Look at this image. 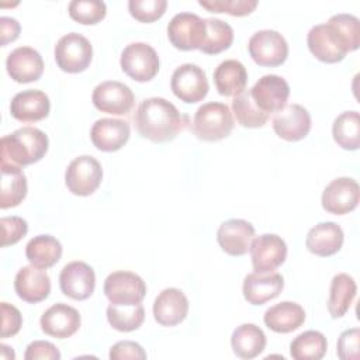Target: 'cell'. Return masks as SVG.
<instances>
[{"instance_id":"obj_1","label":"cell","mask_w":360,"mask_h":360,"mask_svg":"<svg viewBox=\"0 0 360 360\" xmlns=\"http://www.w3.org/2000/svg\"><path fill=\"white\" fill-rule=\"evenodd\" d=\"M309 52L321 62L338 63L359 49L360 21L352 14H335L328 22L314 25L307 35Z\"/></svg>"},{"instance_id":"obj_2","label":"cell","mask_w":360,"mask_h":360,"mask_svg":"<svg viewBox=\"0 0 360 360\" xmlns=\"http://www.w3.org/2000/svg\"><path fill=\"white\" fill-rule=\"evenodd\" d=\"M142 138L156 143L173 141L188 125V115L162 97H149L139 103L134 115Z\"/></svg>"},{"instance_id":"obj_3","label":"cell","mask_w":360,"mask_h":360,"mask_svg":"<svg viewBox=\"0 0 360 360\" xmlns=\"http://www.w3.org/2000/svg\"><path fill=\"white\" fill-rule=\"evenodd\" d=\"M48 136L35 127H22L0 141V166L24 167L39 162L48 152Z\"/></svg>"},{"instance_id":"obj_4","label":"cell","mask_w":360,"mask_h":360,"mask_svg":"<svg viewBox=\"0 0 360 360\" xmlns=\"http://www.w3.org/2000/svg\"><path fill=\"white\" fill-rule=\"evenodd\" d=\"M233 117L224 103L210 101L198 107L193 117L191 131L204 142H217L226 138L233 129Z\"/></svg>"},{"instance_id":"obj_5","label":"cell","mask_w":360,"mask_h":360,"mask_svg":"<svg viewBox=\"0 0 360 360\" xmlns=\"http://www.w3.org/2000/svg\"><path fill=\"white\" fill-rule=\"evenodd\" d=\"M53 55L60 70L66 73H80L86 70L91 62L93 46L84 35L69 32L59 38Z\"/></svg>"},{"instance_id":"obj_6","label":"cell","mask_w":360,"mask_h":360,"mask_svg":"<svg viewBox=\"0 0 360 360\" xmlns=\"http://www.w3.org/2000/svg\"><path fill=\"white\" fill-rule=\"evenodd\" d=\"M120 65L128 77L143 83L152 80L158 75L159 56L149 44L132 42L124 48Z\"/></svg>"},{"instance_id":"obj_7","label":"cell","mask_w":360,"mask_h":360,"mask_svg":"<svg viewBox=\"0 0 360 360\" xmlns=\"http://www.w3.org/2000/svg\"><path fill=\"white\" fill-rule=\"evenodd\" d=\"M103 180V167L100 162L89 155L75 158L66 167L65 184L68 190L80 197L93 194Z\"/></svg>"},{"instance_id":"obj_8","label":"cell","mask_w":360,"mask_h":360,"mask_svg":"<svg viewBox=\"0 0 360 360\" xmlns=\"http://www.w3.org/2000/svg\"><path fill=\"white\" fill-rule=\"evenodd\" d=\"M205 18L194 13H179L167 24L169 41L180 51L200 49L205 41Z\"/></svg>"},{"instance_id":"obj_9","label":"cell","mask_w":360,"mask_h":360,"mask_svg":"<svg viewBox=\"0 0 360 360\" xmlns=\"http://www.w3.org/2000/svg\"><path fill=\"white\" fill-rule=\"evenodd\" d=\"M250 58L259 66L276 68L285 62L288 56V44L285 38L274 30L256 31L248 44Z\"/></svg>"},{"instance_id":"obj_10","label":"cell","mask_w":360,"mask_h":360,"mask_svg":"<svg viewBox=\"0 0 360 360\" xmlns=\"http://www.w3.org/2000/svg\"><path fill=\"white\" fill-rule=\"evenodd\" d=\"M170 89L180 101L194 104L205 98L210 84L205 72L200 66L184 63L174 69L170 79Z\"/></svg>"},{"instance_id":"obj_11","label":"cell","mask_w":360,"mask_h":360,"mask_svg":"<svg viewBox=\"0 0 360 360\" xmlns=\"http://www.w3.org/2000/svg\"><path fill=\"white\" fill-rule=\"evenodd\" d=\"M104 294L111 304L134 305L142 302L146 295V284L132 271H112L104 280Z\"/></svg>"},{"instance_id":"obj_12","label":"cell","mask_w":360,"mask_h":360,"mask_svg":"<svg viewBox=\"0 0 360 360\" xmlns=\"http://www.w3.org/2000/svg\"><path fill=\"white\" fill-rule=\"evenodd\" d=\"M91 101L93 105L101 112L125 115L132 110L135 96L127 84L117 80H107L94 87Z\"/></svg>"},{"instance_id":"obj_13","label":"cell","mask_w":360,"mask_h":360,"mask_svg":"<svg viewBox=\"0 0 360 360\" xmlns=\"http://www.w3.org/2000/svg\"><path fill=\"white\" fill-rule=\"evenodd\" d=\"M249 252L255 271L270 273L285 262L287 245L276 233H263L252 239Z\"/></svg>"},{"instance_id":"obj_14","label":"cell","mask_w":360,"mask_h":360,"mask_svg":"<svg viewBox=\"0 0 360 360\" xmlns=\"http://www.w3.org/2000/svg\"><path fill=\"white\" fill-rule=\"evenodd\" d=\"M360 198V188L352 177L333 179L322 193V207L326 212L335 215H345L352 212Z\"/></svg>"},{"instance_id":"obj_15","label":"cell","mask_w":360,"mask_h":360,"mask_svg":"<svg viewBox=\"0 0 360 360\" xmlns=\"http://www.w3.org/2000/svg\"><path fill=\"white\" fill-rule=\"evenodd\" d=\"M249 90L256 105L269 115L283 110L290 97L288 83L277 75L262 76Z\"/></svg>"},{"instance_id":"obj_16","label":"cell","mask_w":360,"mask_h":360,"mask_svg":"<svg viewBox=\"0 0 360 360\" xmlns=\"http://www.w3.org/2000/svg\"><path fill=\"white\" fill-rule=\"evenodd\" d=\"M60 291L76 301L87 300L96 287V274L91 266L84 262L68 263L59 274Z\"/></svg>"},{"instance_id":"obj_17","label":"cell","mask_w":360,"mask_h":360,"mask_svg":"<svg viewBox=\"0 0 360 360\" xmlns=\"http://www.w3.org/2000/svg\"><path fill=\"white\" fill-rule=\"evenodd\" d=\"M273 129L284 141H301L311 131V115L302 105L288 104L274 114Z\"/></svg>"},{"instance_id":"obj_18","label":"cell","mask_w":360,"mask_h":360,"mask_svg":"<svg viewBox=\"0 0 360 360\" xmlns=\"http://www.w3.org/2000/svg\"><path fill=\"white\" fill-rule=\"evenodd\" d=\"M39 323L45 335L58 339H66L79 330L82 318L76 308L63 302H58L42 314Z\"/></svg>"},{"instance_id":"obj_19","label":"cell","mask_w":360,"mask_h":360,"mask_svg":"<svg viewBox=\"0 0 360 360\" xmlns=\"http://www.w3.org/2000/svg\"><path fill=\"white\" fill-rule=\"evenodd\" d=\"M6 69L14 82L30 83L42 76L44 60L37 49L31 46H18L8 53Z\"/></svg>"},{"instance_id":"obj_20","label":"cell","mask_w":360,"mask_h":360,"mask_svg":"<svg viewBox=\"0 0 360 360\" xmlns=\"http://www.w3.org/2000/svg\"><path fill=\"white\" fill-rule=\"evenodd\" d=\"M255 236V226L239 218L222 222L217 231V242L229 256H243L248 253Z\"/></svg>"},{"instance_id":"obj_21","label":"cell","mask_w":360,"mask_h":360,"mask_svg":"<svg viewBox=\"0 0 360 360\" xmlns=\"http://www.w3.org/2000/svg\"><path fill=\"white\" fill-rule=\"evenodd\" d=\"M153 318L162 326H176L188 314V300L179 288L169 287L159 292L153 302Z\"/></svg>"},{"instance_id":"obj_22","label":"cell","mask_w":360,"mask_h":360,"mask_svg":"<svg viewBox=\"0 0 360 360\" xmlns=\"http://www.w3.org/2000/svg\"><path fill=\"white\" fill-rule=\"evenodd\" d=\"M14 290L22 301L37 304L48 298L51 292V278L44 269L32 264L24 266L15 274Z\"/></svg>"},{"instance_id":"obj_23","label":"cell","mask_w":360,"mask_h":360,"mask_svg":"<svg viewBox=\"0 0 360 360\" xmlns=\"http://www.w3.org/2000/svg\"><path fill=\"white\" fill-rule=\"evenodd\" d=\"M129 124L118 118L97 120L90 131L93 145L101 152L120 150L129 139Z\"/></svg>"},{"instance_id":"obj_24","label":"cell","mask_w":360,"mask_h":360,"mask_svg":"<svg viewBox=\"0 0 360 360\" xmlns=\"http://www.w3.org/2000/svg\"><path fill=\"white\" fill-rule=\"evenodd\" d=\"M284 288V278L280 273H257L248 274L243 280V297L252 305H263L274 300Z\"/></svg>"},{"instance_id":"obj_25","label":"cell","mask_w":360,"mask_h":360,"mask_svg":"<svg viewBox=\"0 0 360 360\" xmlns=\"http://www.w3.org/2000/svg\"><path fill=\"white\" fill-rule=\"evenodd\" d=\"M49 97L41 90H24L17 93L10 103L11 115L21 122H37L48 117Z\"/></svg>"},{"instance_id":"obj_26","label":"cell","mask_w":360,"mask_h":360,"mask_svg":"<svg viewBox=\"0 0 360 360\" xmlns=\"http://www.w3.org/2000/svg\"><path fill=\"white\" fill-rule=\"evenodd\" d=\"M343 239V231L336 222H319L308 231L305 246L311 253L321 257H328L340 250Z\"/></svg>"},{"instance_id":"obj_27","label":"cell","mask_w":360,"mask_h":360,"mask_svg":"<svg viewBox=\"0 0 360 360\" xmlns=\"http://www.w3.org/2000/svg\"><path fill=\"white\" fill-rule=\"evenodd\" d=\"M266 326L276 333H290L305 321L304 308L292 301H283L270 307L263 316Z\"/></svg>"},{"instance_id":"obj_28","label":"cell","mask_w":360,"mask_h":360,"mask_svg":"<svg viewBox=\"0 0 360 360\" xmlns=\"http://www.w3.org/2000/svg\"><path fill=\"white\" fill-rule=\"evenodd\" d=\"M214 83L221 96L236 97L246 90V68L236 59H226L217 66L214 72Z\"/></svg>"},{"instance_id":"obj_29","label":"cell","mask_w":360,"mask_h":360,"mask_svg":"<svg viewBox=\"0 0 360 360\" xmlns=\"http://www.w3.org/2000/svg\"><path fill=\"white\" fill-rule=\"evenodd\" d=\"M266 342L264 332L255 323L239 325L231 336L233 353L245 360L257 357L264 350Z\"/></svg>"},{"instance_id":"obj_30","label":"cell","mask_w":360,"mask_h":360,"mask_svg":"<svg viewBox=\"0 0 360 360\" xmlns=\"http://www.w3.org/2000/svg\"><path fill=\"white\" fill-rule=\"evenodd\" d=\"M357 294V285L352 276L347 273H338L333 276L329 288L328 311L332 318H342L352 307Z\"/></svg>"},{"instance_id":"obj_31","label":"cell","mask_w":360,"mask_h":360,"mask_svg":"<svg viewBox=\"0 0 360 360\" xmlns=\"http://www.w3.org/2000/svg\"><path fill=\"white\" fill-rule=\"evenodd\" d=\"M28 262L39 269L55 266L62 256V245L52 235H37L25 246Z\"/></svg>"},{"instance_id":"obj_32","label":"cell","mask_w":360,"mask_h":360,"mask_svg":"<svg viewBox=\"0 0 360 360\" xmlns=\"http://www.w3.org/2000/svg\"><path fill=\"white\" fill-rule=\"evenodd\" d=\"M0 208L17 207L27 195V177L21 167H1Z\"/></svg>"},{"instance_id":"obj_33","label":"cell","mask_w":360,"mask_h":360,"mask_svg":"<svg viewBox=\"0 0 360 360\" xmlns=\"http://www.w3.org/2000/svg\"><path fill=\"white\" fill-rule=\"evenodd\" d=\"M335 142L346 150H357L360 146V117L357 111H345L332 125Z\"/></svg>"},{"instance_id":"obj_34","label":"cell","mask_w":360,"mask_h":360,"mask_svg":"<svg viewBox=\"0 0 360 360\" xmlns=\"http://www.w3.org/2000/svg\"><path fill=\"white\" fill-rule=\"evenodd\" d=\"M326 350V338L318 330L302 332L290 343V354L295 360H321Z\"/></svg>"},{"instance_id":"obj_35","label":"cell","mask_w":360,"mask_h":360,"mask_svg":"<svg viewBox=\"0 0 360 360\" xmlns=\"http://www.w3.org/2000/svg\"><path fill=\"white\" fill-rule=\"evenodd\" d=\"M232 112L236 122L245 128H260L270 118L269 114L263 112L250 96V90H245L232 100Z\"/></svg>"},{"instance_id":"obj_36","label":"cell","mask_w":360,"mask_h":360,"mask_svg":"<svg viewBox=\"0 0 360 360\" xmlns=\"http://www.w3.org/2000/svg\"><path fill=\"white\" fill-rule=\"evenodd\" d=\"M107 321L108 323L120 332L136 330L145 321L143 305H115L110 304L107 307Z\"/></svg>"},{"instance_id":"obj_37","label":"cell","mask_w":360,"mask_h":360,"mask_svg":"<svg viewBox=\"0 0 360 360\" xmlns=\"http://www.w3.org/2000/svg\"><path fill=\"white\" fill-rule=\"evenodd\" d=\"M207 35L200 51L207 55H217L226 51L233 42L232 27L219 18H205Z\"/></svg>"},{"instance_id":"obj_38","label":"cell","mask_w":360,"mask_h":360,"mask_svg":"<svg viewBox=\"0 0 360 360\" xmlns=\"http://www.w3.org/2000/svg\"><path fill=\"white\" fill-rule=\"evenodd\" d=\"M68 10L72 20L84 25L97 24L107 14V6L100 0H73L69 3Z\"/></svg>"},{"instance_id":"obj_39","label":"cell","mask_w":360,"mask_h":360,"mask_svg":"<svg viewBox=\"0 0 360 360\" xmlns=\"http://www.w3.org/2000/svg\"><path fill=\"white\" fill-rule=\"evenodd\" d=\"M198 4L211 13H226L235 17L249 15L256 7V0H198Z\"/></svg>"},{"instance_id":"obj_40","label":"cell","mask_w":360,"mask_h":360,"mask_svg":"<svg viewBox=\"0 0 360 360\" xmlns=\"http://www.w3.org/2000/svg\"><path fill=\"white\" fill-rule=\"evenodd\" d=\"M167 7L166 0H129V14L141 22H153L159 20Z\"/></svg>"},{"instance_id":"obj_41","label":"cell","mask_w":360,"mask_h":360,"mask_svg":"<svg viewBox=\"0 0 360 360\" xmlns=\"http://www.w3.org/2000/svg\"><path fill=\"white\" fill-rule=\"evenodd\" d=\"M1 226V248L17 243L28 232V224L21 217H3L0 219Z\"/></svg>"},{"instance_id":"obj_42","label":"cell","mask_w":360,"mask_h":360,"mask_svg":"<svg viewBox=\"0 0 360 360\" xmlns=\"http://www.w3.org/2000/svg\"><path fill=\"white\" fill-rule=\"evenodd\" d=\"M359 346H360V329L359 328L346 329L345 332L340 333L338 339V346H336L338 357L342 360H357L360 356Z\"/></svg>"},{"instance_id":"obj_43","label":"cell","mask_w":360,"mask_h":360,"mask_svg":"<svg viewBox=\"0 0 360 360\" xmlns=\"http://www.w3.org/2000/svg\"><path fill=\"white\" fill-rule=\"evenodd\" d=\"M1 332L0 336L3 339L14 336L20 332L22 325V316L21 312L7 302H1Z\"/></svg>"},{"instance_id":"obj_44","label":"cell","mask_w":360,"mask_h":360,"mask_svg":"<svg viewBox=\"0 0 360 360\" xmlns=\"http://www.w3.org/2000/svg\"><path fill=\"white\" fill-rule=\"evenodd\" d=\"M24 359L25 360H59L60 352L51 342L34 340L27 346Z\"/></svg>"},{"instance_id":"obj_45","label":"cell","mask_w":360,"mask_h":360,"mask_svg":"<svg viewBox=\"0 0 360 360\" xmlns=\"http://www.w3.org/2000/svg\"><path fill=\"white\" fill-rule=\"evenodd\" d=\"M111 360H125V359H146V352L143 347L132 340H121L111 346L110 349Z\"/></svg>"},{"instance_id":"obj_46","label":"cell","mask_w":360,"mask_h":360,"mask_svg":"<svg viewBox=\"0 0 360 360\" xmlns=\"http://www.w3.org/2000/svg\"><path fill=\"white\" fill-rule=\"evenodd\" d=\"M20 22L13 17H0V35L1 46H6L8 42H13L20 35Z\"/></svg>"},{"instance_id":"obj_47","label":"cell","mask_w":360,"mask_h":360,"mask_svg":"<svg viewBox=\"0 0 360 360\" xmlns=\"http://www.w3.org/2000/svg\"><path fill=\"white\" fill-rule=\"evenodd\" d=\"M15 356H14V352L6 346V345H1V359H7V360H13Z\"/></svg>"}]
</instances>
